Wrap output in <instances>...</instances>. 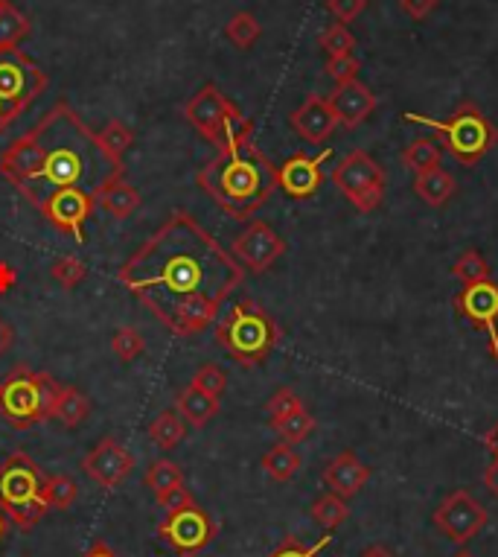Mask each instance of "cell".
<instances>
[{"label": "cell", "instance_id": "1", "mask_svg": "<svg viewBox=\"0 0 498 557\" xmlns=\"http://www.w3.org/2000/svg\"><path fill=\"white\" fill-rule=\"evenodd\" d=\"M245 269L199 219L175 210L120 266L117 280L175 336H199L222 313Z\"/></svg>", "mask_w": 498, "mask_h": 557}, {"label": "cell", "instance_id": "2", "mask_svg": "<svg viewBox=\"0 0 498 557\" xmlns=\"http://www.w3.org/2000/svg\"><path fill=\"white\" fill-rule=\"evenodd\" d=\"M0 175L35 208L56 190H82L100 205L102 190L126 175V164L102 149L97 132L70 105L59 103L6 146Z\"/></svg>", "mask_w": 498, "mask_h": 557}, {"label": "cell", "instance_id": "3", "mask_svg": "<svg viewBox=\"0 0 498 557\" xmlns=\"http://www.w3.org/2000/svg\"><path fill=\"white\" fill-rule=\"evenodd\" d=\"M254 126L236 132L216 158L199 170L204 196L236 222H251L277 190V167L254 143Z\"/></svg>", "mask_w": 498, "mask_h": 557}, {"label": "cell", "instance_id": "4", "mask_svg": "<svg viewBox=\"0 0 498 557\" xmlns=\"http://www.w3.org/2000/svg\"><path fill=\"white\" fill-rule=\"evenodd\" d=\"M280 327L271 315L251 298H242L239 304H233L231 313L225 315L216 327V342L225 348L233 362L245 365V368H257L263 365L271 350L280 342Z\"/></svg>", "mask_w": 498, "mask_h": 557}, {"label": "cell", "instance_id": "5", "mask_svg": "<svg viewBox=\"0 0 498 557\" xmlns=\"http://www.w3.org/2000/svg\"><path fill=\"white\" fill-rule=\"evenodd\" d=\"M47 473L27 453H12L0 461V511L6 520L30 531L47 514Z\"/></svg>", "mask_w": 498, "mask_h": 557}, {"label": "cell", "instance_id": "6", "mask_svg": "<svg viewBox=\"0 0 498 557\" xmlns=\"http://www.w3.org/2000/svg\"><path fill=\"white\" fill-rule=\"evenodd\" d=\"M405 123H417V126H429L432 132L440 135L446 152L464 164V167H475L498 140V129L490 123V117L472 103H461L449 120H432L426 114H417V111H405L402 114Z\"/></svg>", "mask_w": 498, "mask_h": 557}, {"label": "cell", "instance_id": "7", "mask_svg": "<svg viewBox=\"0 0 498 557\" xmlns=\"http://www.w3.org/2000/svg\"><path fill=\"white\" fill-rule=\"evenodd\" d=\"M59 383L50 374L15 368L0 383V415L15 429H30L41 420H50Z\"/></svg>", "mask_w": 498, "mask_h": 557}, {"label": "cell", "instance_id": "8", "mask_svg": "<svg viewBox=\"0 0 498 557\" xmlns=\"http://www.w3.org/2000/svg\"><path fill=\"white\" fill-rule=\"evenodd\" d=\"M332 184L341 190V196L362 213H373L385 202V187L388 178L385 170L376 164V158L365 149H353L347 152L335 170H332Z\"/></svg>", "mask_w": 498, "mask_h": 557}, {"label": "cell", "instance_id": "9", "mask_svg": "<svg viewBox=\"0 0 498 557\" xmlns=\"http://www.w3.org/2000/svg\"><path fill=\"white\" fill-rule=\"evenodd\" d=\"M184 117L201 138L210 140L216 149L225 146L245 126H251V120H245L242 111L216 85H204L199 94L184 105Z\"/></svg>", "mask_w": 498, "mask_h": 557}, {"label": "cell", "instance_id": "10", "mask_svg": "<svg viewBox=\"0 0 498 557\" xmlns=\"http://www.w3.org/2000/svg\"><path fill=\"white\" fill-rule=\"evenodd\" d=\"M47 79L18 50H0V103L18 120L44 91Z\"/></svg>", "mask_w": 498, "mask_h": 557}, {"label": "cell", "instance_id": "11", "mask_svg": "<svg viewBox=\"0 0 498 557\" xmlns=\"http://www.w3.org/2000/svg\"><path fill=\"white\" fill-rule=\"evenodd\" d=\"M432 523L437 531H443L452 543L466 546L472 537H478L487 523H490V514L487 508L469 493V490H452L432 514Z\"/></svg>", "mask_w": 498, "mask_h": 557}, {"label": "cell", "instance_id": "12", "mask_svg": "<svg viewBox=\"0 0 498 557\" xmlns=\"http://www.w3.org/2000/svg\"><path fill=\"white\" fill-rule=\"evenodd\" d=\"M158 537H164L175 549V555L196 557L213 543L216 523L210 520V514L201 505H187L181 511L166 514L164 523L158 525Z\"/></svg>", "mask_w": 498, "mask_h": 557}, {"label": "cell", "instance_id": "13", "mask_svg": "<svg viewBox=\"0 0 498 557\" xmlns=\"http://www.w3.org/2000/svg\"><path fill=\"white\" fill-rule=\"evenodd\" d=\"M231 254L242 269H248L254 275H263L286 254V240L268 222L251 219L245 225V231L233 240Z\"/></svg>", "mask_w": 498, "mask_h": 557}, {"label": "cell", "instance_id": "14", "mask_svg": "<svg viewBox=\"0 0 498 557\" xmlns=\"http://www.w3.org/2000/svg\"><path fill=\"white\" fill-rule=\"evenodd\" d=\"M82 470L85 476L105 490H117L134 470V455L114 438L105 435L94 444V450L82 458Z\"/></svg>", "mask_w": 498, "mask_h": 557}, {"label": "cell", "instance_id": "15", "mask_svg": "<svg viewBox=\"0 0 498 557\" xmlns=\"http://www.w3.org/2000/svg\"><path fill=\"white\" fill-rule=\"evenodd\" d=\"M94 208H97V199L82 190H56L38 205L41 216L53 222L59 231L73 234L76 243H85V219L94 213Z\"/></svg>", "mask_w": 498, "mask_h": 557}, {"label": "cell", "instance_id": "16", "mask_svg": "<svg viewBox=\"0 0 498 557\" xmlns=\"http://www.w3.org/2000/svg\"><path fill=\"white\" fill-rule=\"evenodd\" d=\"M332 158L330 149H324L321 155H292V158H286L280 167H277V187L289 196V199H295V202H303V199H312L318 190H321V184H324V173H321V164Z\"/></svg>", "mask_w": 498, "mask_h": 557}, {"label": "cell", "instance_id": "17", "mask_svg": "<svg viewBox=\"0 0 498 557\" xmlns=\"http://www.w3.org/2000/svg\"><path fill=\"white\" fill-rule=\"evenodd\" d=\"M455 310L469 318L475 327H481L490 339V345L498 339V283L493 280H478L464 283V289L452 298Z\"/></svg>", "mask_w": 498, "mask_h": 557}, {"label": "cell", "instance_id": "18", "mask_svg": "<svg viewBox=\"0 0 498 557\" xmlns=\"http://www.w3.org/2000/svg\"><path fill=\"white\" fill-rule=\"evenodd\" d=\"M327 105L335 114L338 126L359 129L367 117L376 111V94L367 88L365 82L350 79V82H341V85L332 88V94H327Z\"/></svg>", "mask_w": 498, "mask_h": 557}, {"label": "cell", "instance_id": "19", "mask_svg": "<svg viewBox=\"0 0 498 557\" xmlns=\"http://www.w3.org/2000/svg\"><path fill=\"white\" fill-rule=\"evenodd\" d=\"M289 123H292V129L298 132L300 138L306 140V143H312V146L327 143L332 132H335V126H338L335 114H332L330 105H327V97H315V94L306 97L303 105L289 114Z\"/></svg>", "mask_w": 498, "mask_h": 557}, {"label": "cell", "instance_id": "20", "mask_svg": "<svg viewBox=\"0 0 498 557\" xmlns=\"http://www.w3.org/2000/svg\"><path fill=\"white\" fill-rule=\"evenodd\" d=\"M370 476H373V470H370L353 450L338 453L335 458H330L327 467H324V485H327L335 496H341V499L356 496V493L370 482Z\"/></svg>", "mask_w": 498, "mask_h": 557}, {"label": "cell", "instance_id": "21", "mask_svg": "<svg viewBox=\"0 0 498 557\" xmlns=\"http://www.w3.org/2000/svg\"><path fill=\"white\" fill-rule=\"evenodd\" d=\"M219 397H210V394H204L201 388L190 383L187 388H181L178 391V397H175V412L181 415V420H187L190 426H196V429H204L210 420L219 415Z\"/></svg>", "mask_w": 498, "mask_h": 557}, {"label": "cell", "instance_id": "22", "mask_svg": "<svg viewBox=\"0 0 498 557\" xmlns=\"http://www.w3.org/2000/svg\"><path fill=\"white\" fill-rule=\"evenodd\" d=\"M88 415H91V403H88L85 391H79L73 385H59L50 420H59L65 429H79L88 420Z\"/></svg>", "mask_w": 498, "mask_h": 557}, {"label": "cell", "instance_id": "23", "mask_svg": "<svg viewBox=\"0 0 498 557\" xmlns=\"http://www.w3.org/2000/svg\"><path fill=\"white\" fill-rule=\"evenodd\" d=\"M414 193L426 205L440 208V205H446L458 193V181H455V175L446 173L443 167H437V170H429V173L414 175Z\"/></svg>", "mask_w": 498, "mask_h": 557}, {"label": "cell", "instance_id": "24", "mask_svg": "<svg viewBox=\"0 0 498 557\" xmlns=\"http://www.w3.org/2000/svg\"><path fill=\"white\" fill-rule=\"evenodd\" d=\"M100 205L108 210L117 222H123V219H129V216H134V213L140 210V193L134 190L132 184L126 181V175H123V178L111 181V184L102 190Z\"/></svg>", "mask_w": 498, "mask_h": 557}, {"label": "cell", "instance_id": "25", "mask_svg": "<svg viewBox=\"0 0 498 557\" xmlns=\"http://www.w3.org/2000/svg\"><path fill=\"white\" fill-rule=\"evenodd\" d=\"M30 33V18L9 0H0V50H18Z\"/></svg>", "mask_w": 498, "mask_h": 557}, {"label": "cell", "instance_id": "26", "mask_svg": "<svg viewBox=\"0 0 498 557\" xmlns=\"http://www.w3.org/2000/svg\"><path fill=\"white\" fill-rule=\"evenodd\" d=\"M303 458L292 444H274L266 455H263V470L274 482H292L298 476Z\"/></svg>", "mask_w": 498, "mask_h": 557}, {"label": "cell", "instance_id": "27", "mask_svg": "<svg viewBox=\"0 0 498 557\" xmlns=\"http://www.w3.org/2000/svg\"><path fill=\"white\" fill-rule=\"evenodd\" d=\"M309 514H312V520L321 525L324 531H335L338 525H344L350 520V505H347V499H341L332 490H327V493H321L312 502Z\"/></svg>", "mask_w": 498, "mask_h": 557}, {"label": "cell", "instance_id": "28", "mask_svg": "<svg viewBox=\"0 0 498 557\" xmlns=\"http://www.w3.org/2000/svg\"><path fill=\"white\" fill-rule=\"evenodd\" d=\"M440 161H443V149H440L437 143H432L429 138H417L414 143H408V146L402 149V164L414 175L437 170Z\"/></svg>", "mask_w": 498, "mask_h": 557}, {"label": "cell", "instance_id": "29", "mask_svg": "<svg viewBox=\"0 0 498 557\" xmlns=\"http://www.w3.org/2000/svg\"><path fill=\"white\" fill-rule=\"evenodd\" d=\"M184 432H187V426H184V420H181L178 412H161L158 418L149 423V438L164 453L175 450L184 441Z\"/></svg>", "mask_w": 498, "mask_h": 557}, {"label": "cell", "instance_id": "30", "mask_svg": "<svg viewBox=\"0 0 498 557\" xmlns=\"http://www.w3.org/2000/svg\"><path fill=\"white\" fill-rule=\"evenodd\" d=\"M271 429L280 435L283 444H300V441H306L315 432V418L306 409H300V412H292L289 418L274 420Z\"/></svg>", "mask_w": 498, "mask_h": 557}, {"label": "cell", "instance_id": "31", "mask_svg": "<svg viewBox=\"0 0 498 557\" xmlns=\"http://www.w3.org/2000/svg\"><path fill=\"white\" fill-rule=\"evenodd\" d=\"M97 138H100L102 149H105V152H108L114 161H120V164H123V155L132 149V143H134L132 129H129L126 123H120V120L105 123L100 132H97Z\"/></svg>", "mask_w": 498, "mask_h": 557}, {"label": "cell", "instance_id": "32", "mask_svg": "<svg viewBox=\"0 0 498 557\" xmlns=\"http://www.w3.org/2000/svg\"><path fill=\"white\" fill-rule=\"evenodd\" d=\"M143 485L152 490V493H161L166 488H175V485H184V473L175 461L169 458H158L149 464L146 476H143Z\"/></svg>", "mask_w": 498, "mask_h": 557}, {"label": "cell", "instance_id": "33", "mask_svg": "<svg viewBox=\"0 0 498 557\" xmlns=\"http://www.w3.org/2000/svg\"><path fill=\"white\" fill-rule=\"evenodd\" d=\"M225 35H228V41H233V47L248 50L263 35V27H260V21L251 12H236L231 21L225 24Z\"/></svg>", "mask_w": 498, "mask_h": 557}, {"label": "cell", "instance_id": "34", "mask_svg": "<svg viewBox=\"0 0 498 557\" xmlns=\"http://www.w3.org/2000/svg\"><path fill=\"white\" fill-rule=\"evenodd\" d=\"M452 278L464 280V283H478V280H490V263L478 248H466L464 254L455 260L452 266Z\"/></svg>", "mask_w": 498, "mask_h": 557}, {"label": "cell", "instance_id": "35", "mask_svg": "<svg viewBox=\"0 0 498 557\" xmlns=\"http://www.w3.org/2000/svg\"><path fill=\"white\" fill-rule=\"evenodd\" d=\"M47 505L50 508H56V511H67L70 505H76V499H79V485H76V479H70L65 473H59V476H47Z\"/></svg>", "mask_w": 498, "mask_h": 557}, {"label": "cell", "instance_id": "36", "mask_svg": "<svg viewBox=\"0 0 498 557\" xmlns=\"http://www.w3.org/2000/svg\"><path fill=\"white\" fill-rule=\"evenodd\" d=\"M318 44H321V50L327 53V59H335V56H350L353 47H356V38L347 30V24H338V21H335L332 27H327V30L321 33Z\"/></svg>", "mask_w": 498, "mask_h": 557}, {"label": "cell", "instance_id": "37", "mask_svg": "<svg viewBox=\"0 0 498 557\" xmlns=\"http://www.w3.org/2000/svg\"><path fill=\"white\" fill-rule=\"evenodd\" d=\"M111 350L120 362H134L137 356H143L146 350V339L134 330V327H120L111 339Z\"/></svg>", "mask_w": 498, "mask_h": 557}, {"label": "cell", "instance_id": "38", "mask_svg": "<svg viewBox=\"0 0 498 557\" xmlns=\"http://www.w3.org/2000/svg\"><path fill=\"white\" fill-rule=\"evenodd\" d=\"M300 409H306V406H303V400L298 397V391H295V388H289V385L277 388V391L268 397V403H266V412H268V418H271V423H274V420L289 418L292 412H300Z\"/></svg>", "mask_w": 498, "mask_h": 557}, {"label": "cell", "instance_id": "39", "mask_svg": "<svg viewBox=\"0 0 498 557\" xmlns=\"http://www.w3.org/2000/svg\"><path fill=\"white\" fill-rule=\"evenodd\" d=\"M50 275H53V280H59V286L73 289V286H79V283L85 280L88 266H85L82 260H76V257H59V260L50 266Z\"/></svg>", "mask_w": 498, "mask_h": 557}, {"label": "cell", "instance_id": "40", "mask_svg": "<svg viewBox=\"0 0 498 557\" xmlns=\"http://www.w3.org/2000/svg\"><path fill=\"white\" fill-rule=\"evenodd\" d=\"M193 385L201 388L204 394H210V397H222V391L228 388V374L219 365L207 362V365H201L199 371L193 374Z\"/></svg>", "mask_w": 498, "mask_h": 557}, {"label": "cell", "instance_id": "41", "mask_svg": "<svg viewBox=\"0 0 498 557\" xmlns=\"http://www.w3.org/2000/svg\"><path fill=\"white\" fill-rule=\"evenodd\" d=\"M332 543V531H327L315 546H303L300 540H295V537H289V540H283L274 552L268 557H321V552L327 549Z\"/></svg>", "mask_w": 498, "mask_h": 557}, {"label": "cell", "instance_id": "42", "mask_svg": "<svg viewBox=\"0 0 498 557\" xmlns=\"http://www.w3.org/2000/svg\"><path fill=\"white\" fill-rule=\"evenodd\" d=\"M327 76H330L335 85H341V82H350V79H356L359 76V70H362V62L350 53V56H335V59H327Z\"/></svg>", "mask_w": 498, "mask_h": 557}, {"label": "cell", "instance_id": "43", "mask_svg": "<svg viewBox=\"0 0 498 557\" xmlns=\"http://www.w3.org/2000/svg\"><path fill=\"white\" fill-rule=\"evenodd\" d=\"M155 502L164 508L166 514H172V511H181L187 505H196V496L187 490V485H175V488H166L161 493H155Z\"/></svg>", "mask_w": 498, "mask_h": 557}, {"label": "cell", "instance_id": "44", "mask_svg": "<svg viewBox=\"0 0 498 557\" xmlns=\"http://www.w3.org/2000/svg\"><path fill=\"white\" fill-rule=\"evenodd\" d=\"M327 9L338 24H350L365 12L367 0H327Z\"/></svg>", "mask_w": 498, "mask_h": 557}, {"label": "cell", "instance_id": "45", "mask_svg": "<svg viewBox=\"0 0 498 557\" xmlns=\"http://www.w3.org/2000/svg\"><path fill=\"white\" fill-rule=\"evenodd\" d=\"M437 3H440V0H399L402 12H405L408 18H414V21H426L434 9H437Z\"/></svg>", "mask_w": 498, "mask_h": 557}, {"label": "cell", "instance_id": "46", "mask_svg": "<svg viewBox=\"0 0 498 557\" xmlns=\"http://www.w3.org/2000/svg\"><path fill=\"white\" fill-rule=\"evenodd\" d=\"M12 345H15V327L0 315V356L3 353H9L12 350Z\"/></svg>", "mask_w": 498, "mask_h": 557}, {"label": "cell", "instance_id": "47", "mask_svg": "<svg viewBox=\"0 0 498 557\" xmlns=\"http://www.w3.org/2000/svg\"><path fill=\"white\" fill-rule=\"evenodd\" d=\"M15 280H18L15 269H12L9 263H0V295H6V292L15 286Z\"/></svg>", "mask_w": 498, "mask_h": 557}, {"label": "cell", "instance_id": "48", "mask_svg": "<svg viewBox=\"0 0 498 557\" xmlns=\"http://www.w3.org/2000/svg\"><path fill=\"white\" fill-rule=\"evenodd\" d=\"M484 488L490 490L498 499V458H493V464H490L487 473H484Z\"/></svg>", "mask_w": 498, "mask_h": 557}, {"label": "cell", "instance_id": "49", "mask_svg": "<svg viewBox=\"0 0 498 557\" xmlns=\"http://www.w3.org/2000/svg\"><path fill=\"white\" fill-rule=\"evenodd\" d=\"M484 447L490 450V455L493 458H498V423H493L487 432H484Z\"/></svg>", "mask_w": 498, "mask_h": 557}, {"label": "cell", "instance_id": "50", "mask_svg": "<svg viewBox=\"0 0 498 557\" xmlns=\"http://www.w3.org/2000/svg\"><path fill=\"white\" fill-rule=\"evenodd\" d=\"M359 557H397V555H394L388 546H379V543H376V546H367L365 552H362Z\"/></svg>", "mask_w": 498, "mask_h": 557}, {"label": "cell", "instance_id": "51", "mask_svg": "<svg viewBox=\"0 0 498 557\" xmlns=\"http://www.w3.org/2000/svg\"><path fill=\"white\" fill-rule=\"evenodd\" d=\"M85 557H117V555H114V552H111V549H108L102 540H97V543H94V546L85 552Z\"/></svg>", "mask_w": 498, "mask_h": 557}, {"label": "cell", "instance_id": "52", "mask_svg": "<svg viewBox=\"0 0 498 557\" xmlns=\"http://www.w3.org/2000/svg\"><path fill=\"white\" fill-rule=\"evenodd\" d=\"M6 528H9V520H6V514L0 511V540L6 537Z\"/></svg>", "mask_w": 498, "mask_h": 557}, {"label": "cell", "instance_id": "53", "mask_svg": "<svg viewBox=\"0 0 498 557\" xmlns=\"http://www.w3.org/2000/svg\"><path fill=\"white\" fill-rule=\"evenodd\" d=\"M490 353H493V359H496V362H498V339H496V342H493V345H490Z\"/></svg>", "mask_w": 498, "mask_h": 557}, {"label": "cell", "instance_id": "54", "mask_svg": "<svg viewBox=\"0 0 498 557\" xmlns=\"http://www.w3.org/2000/svg\"><path fill=\"white\" fill-rule=\"evenodd\" d=\"M452 557H475V555H472L469 549H461V552H455V555H452Z\"/></svg>", "mask_w": 498, "mask_h": 557}]
</instances>
